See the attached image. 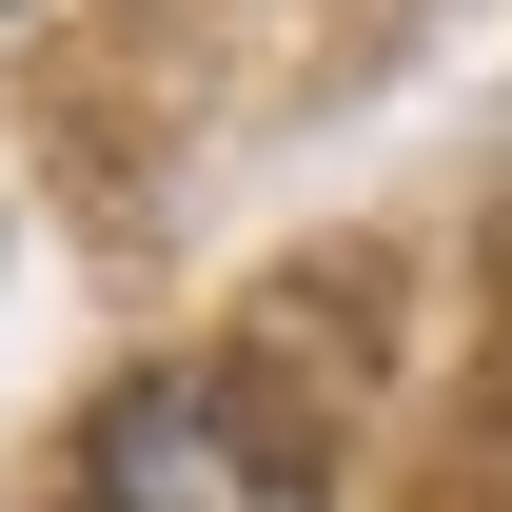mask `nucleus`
<instances>
[{"instance_id": "obj_1", "label": "nucleus", "mask_w": 512, "mask_h": 512, "mask_svg": "<svg viewBox=\"0 0 512 512\" xmlns=\"http://www.w3.org/2000/svg\"><path fill=\"white\" fill-rule=\"evenodd\" d=\"M79 493L99 512H316V453L237 375H119L99 434H79Z\"/></svg>"}]
</instances>
